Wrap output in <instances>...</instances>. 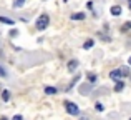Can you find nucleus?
<instances>
[{"label": "nucleus", "mask_w": 131, "mask_h": 120, "mask_svg": "<svg viewBox=\"0 0 131 120\" xmlns=\"http://www.w3.org/2000/svg\"><path fill=\"white\" fill-rule=\"evenodd\" d=\"M48 23H50V17H48L47 13H42V15L37 19L35 27H37V30H45L48 27Z\"/></svg>", "instance_id": "nucleus-1"}, {"label": "nucleus", "mask_w": 131, "mask_h": 120, "mask_svg": "<svg viewBox=\"0 0 131 120\" xmlns=\"http://www.w3.org/2000/svg\"><path fill=\"white\" fill-rule=\"evenodd\" d=\"M65 110L68 112L70 115H78L80 114V108H78V105L75 104V102H65Z\"/></svg>", "instance_id": "nucleus-2"}, {"label": "nucleus", "mask_w": 131, "mask_h": 120, "mask_svg": "<svg viewBox=\"0 0 131 120\" xmlns=\"http://www.w3.org/2000/svg\"><path fill=\"white\" fill-rule=\"evenodd\" d=\"M78 90H80V94H83V95H88L90 92L93 90V84H81Z\"/></svg>", "instance_id": "nucleus-3"}, {"label": "nucleus", "mask_w": 131, "mask_h": 120, "mask_svg": "<svg viewBox=\"0 0 131 120\" xmlns=\"http://www.w3.org/2000/svg\"><path fill=\"white\" fill-rule=\"evenodd\" d=\"M110 78H111V80H115V82H119V80L123 78L121 70H119V68H116V70H111V72H110Z\"/></svg>", "instance_id": "nucleus-4"}, {"label": "nucleus", "mask_w": 131, "mask_h": 120, "mask_svg": "<svg viewBox=\"0 0 131 120\" xmlns=\"http://www.w3.org/2000/svg\"><path fill=\"white\" fill-rule=\"evenodd\" d=\"M110 13H111L113 17H119L123 13V7L121 5H113L111 8H110Z\"/></svg>", "instance_id": "nucleus-5"}, {"label": "nucleus", "mask_w": 131, "mask_h": 120, "mask_svg": "<svg viewBox=\"0 0 131 120\" xmlns=\"http://www.w3.org/2000/svg\"><path fill=\"white\" fill-rule=\"evenodd\" d=\"M77 67H78V60L77 59L70 60V62H68V65H67V68H68V72H70V73H73V72L77 70Z\"/></svg>", "instance_id": "nucleus-6"}, {"label": "nucleus", "mask_w": 131, "mask_h": 120, "mask_svg": "<svg viewBox=\"0 0 131 120\" xmlns=\"http://www.w3.org/2000/svg\"><path fill=\"white\" fill-rule=\"evenodd\" d=\"M85 17H86V15H85L83 12H77V13H71L70 19L71 20H85Z\"/></svg>", "instance_id": "nucleus-7"}, {"label": "nucleus", "mask_w": 131, "mask_h": 120, "mask_svg": "<svg viewBox=\"0 0 131 120\" xmlns=\"http://www.w3.org/2000/svg\"><path fill=\"white\" fill-rule=\"evenodd\" d=\"M45 94H47V95H57L58 88L57 87H45Z\"/></svg>", "instance_id": "nucleus-8"}, {"label": "nucleus", "mask_w": 131, "mask_h": 120, "mask_svg": "<svg viewBox=\"0 0 131 120\" xmlns=\"http://www.w3.org/2000/svg\"><path fill=\"white\" fill-rule=\"evenodd\" d=\"M86 77H88V82H90V84H96V80H98V75L93 73V72H90Z\"/></svg>", "instance_id": "nucleus-9"}, {"label": "nucleus", "mask_w": 131, "mask_h": 120, "mask_svg": "<svg viewBox=\"0 0 131 120\" xmlns=\"http://www.w3.org/2000/svg\"><path fill=\"white\" fill-rule=\"evenodd\" d=\"M123 88H125V82H123V80L116 82V85H115V92H123Z\"/></svg>", "instance_id": "nucleus-10"}, {"label": "nucleus", "mask_w": 131, "mask_h": 120, "mask_svg": "<svg viewBox=\"0 0 131 120\" xmlns=\"http://www.w3.org/2000/svg\"><path fill=\"white\" fill-rule=\"evenodd\" d=\"M93 45H95V40H93V39H88L86 42L83 43V49H85V50H88V49H91Z\"/></svg>", "instance_id": "nucleus-11"}, {"label": "nucleus", "mask_w": 131, "mask_h": 120, "mask_svg": "<svg viewBox=\"0 0 131 120\" xmlns=\"http://www.w3.org/2000/svg\"><path fill=\"white\" fill-rule=\"evenodd\" d=\"M0 22H2V23H7V25H13V23H15L12 19H8V17H2V15H0Z\"/></svg>", "instance_id": "nucleus-12"}, {"label": "nucleus", "mask_w": 131, "mask_h": 120, "mask_svg": "<svg viewBox=\"0 0 131 120\" xmlns=\"http://www.w3.org/2000/svg\"><path fill=\"white\" fill-rule=\"evenodd\" d=\"M25 5V0H13V8H22Z\"/></svg>", "instance_id": "nucleus-13"}, {"label": "nucleus", "mask_w": 131, "mask_h": 120, "mask_svg": "<svg viewBox=\"0 0 131 120\" xmlns=\"http://www.w3.org/2000/svg\"><path fill=\"white\" fill-rule=\"evenodd\" d=\"M80 78H81V75H77V77H75L73 80H71V84H70V85H68V87H67V92H68V90H71V88H73V85L77 84V82L80 80Z\"/></svg>", "instance_id": "nucleus-14"}, {"label": "nucleus", "mask_w": 131, "mask_h": 120, "mask_svg": "<svg viewBox=\"0 0 131 120\" xmlns=\"http://www.w3.org/2000/svg\"><path fill=\"white\" fill-rule=\"evenodd\" d=\"M2 100L3 102H8L10 100V92L8 90H2Z\"/></svg>", "instance_id": "nucleus-15"}, {"label": "nucleus", "mask_w": 131, "mask_h": 120, "mask_svg": "<svg viewBox=\"0 0 131 120\" xmlns=\"http://www.w3.org/2000/svg\"><path fill=\"white\" fill-rule=\"evenodd\" d=\"M128 30H131V22H125L121 25V32H128Z\"/></svg>", "instance_id": "nucleus-16"}, {"label": "nucleus", "mask_w": 131, "mask_h": 120, "mask_svg": "<svg viewBox=\"0 0 131 120\" xmlns=\"http://www.w3.org/2000/svg\"><path fill=\"white\" fill-rule=\"evenodd\" d=\"M119 70H121V75H123V77H128V75H129V67H121Z\"/></svg>", "instance_id": "nucleus-17"}, {"label": "nucleus", "mask_w": 131, "mask_h": 120, "mask_svg": "<svg viewBox=\"0 0 131 120\" xmlns=\"http://www.w3.org/2000/svg\"><path fill=\"white\" fill-rule=\"evenodd\" d=\"M95 108H96L98 112H103V110H105V107H103V105L100 104V102H98V104H95Z\"/></svg>", "instance_id": "nucleus-18"}, {"label": "nucleus", "mask_w": 131, "mask_h": 120, "mask_svg": "<svg viewBox=\"0 0 131 120\" xmlns=\"http://www.w3.org/2000/svg\"><path fill=\"white\" fill-rule=\"evenodd\" d=\"M17 35H18V30H17V29H12V30H10V37H17Z\"/></svg>", "instance_id": "nucleus-19"}, {"label": "nucleus", "mask_w": 131, "mask_h": 120, "mask_svg": "<svg viewBox=\"0 0 131 120\" xmlns=\"http://www.w3.org/2000/svg\"><path fill=\"white\" fill-rule=\"evenodd\" d=\"M0 77H7V72H5V68L0 65Z\"/></svg>", "instance_id": "nucleus-20"}, {"label": "nucleus", "mask_w": 131, "mask_h": 120, "mask_svg": "<svg viewBox=\"0 0 131 120\" xmlns=\"http://www.w3.org/2000/svg\"><path fill=\"white\" fill-rule=\"evenodd\" d=\"M12 120H23V118H22V115H15V117H13Z\"/></svg>", "instance_id": "nucleus-21"}, {"label": "nucleus", "mask_w": 131, "mask_h": 120, "mask_svg": "<svg viewBox=\"0 0 131 120\" xmlns=\"http://www.w3.org/2000/svg\"><path fill=\"white\" fill-rule=\"evenodd\" d=\"M128 7H129V10H131V0H128Z\"/></svg>", "instance_id": "nucleus-22"}, {"label": "nucleus", "mask_w": 131, "mask_h": 120, "mask_svg": "<svg viewBox=\"0 0 131 120\" xmlns=\"http://www.w3.org/2000/svg\"><path fill=\"white\" fill-rule=\"evenodd\" d=\"M0 120H8V118H7V117H0Z\"/></svg>", "instance_id": "nucleus-23"}, {"label": "nucleus", "mask_w": 131, "mask_h": 120, "mask_svg": "<svg viewBox=\"0 0 131 120\" xmlns=\"http://www.w3.org/2000/svg\"><path fill=\"white\" fill-rule=\"evenodd\" d=\"M80 120H88V117H81V118H80Z\"/></svg>", "instance_id": "nucleus-24"}, {"label": "nucleus", "mask_w": 131, "mask_h": 120, "mask_svg": "<svg viewBox=\"0 0 131 120\" xmlns=\"http://www.w3.org/2000/svg\"><path fill=\"white\" fill-rule=\"evenodd\" d=\"M128 63H129V65H131V57H129V59H128Z\"/></svg>", "instance_id": "nucleus-25"}, {"label": "nucleus", "mask_w": 131, "mask_h": 120, "mask_svg": "<svg viewBox=\"0 0 131 120\" xmlns=\"http://www.w3.org/2000/svg\"><path fill=\"white\" fill-rule=\"evenodd\" d=\"M129 120H131V118H129Z\"/></svg>", "instance_id": "nucleus-26"}]
</instances>
